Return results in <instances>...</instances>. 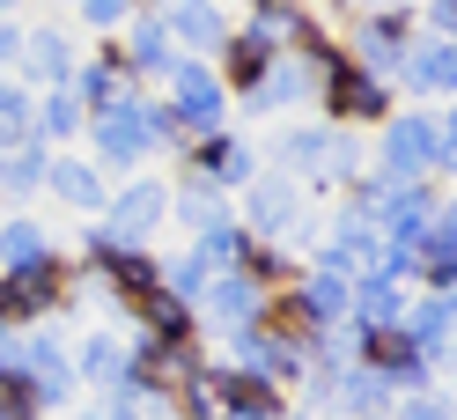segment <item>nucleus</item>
<instances>
[{
    "label": "nucleus",
    "mask_w": 457,
    "mask_h": 420,
    "mask_svg": "<svg viewBox=\"0 0 457 420\" xmlns=\"http://www.w3.org/2000/svg\"><path fill=\"white\" fill-rule=\"evenodd\" d=\"M162 133V111H140V103H119V111H104V155H140L148 140Z\"/></svg>",
    "instance_id": "nucleus-1"
},
{
    "label": "nucleus",
    "mask_w": 457,
    "mask_h": 420,
    "mask_svg": "<svg viewBox=\"0 0 457 420\" xmlns=\"http://www.w3.org/2000/svg\"><path fill=\"white\" fill-rule=\"evenodd\" d=\"M436 155H443V133H436V126L406 119V126L391 133V170H406V177H413V170H428Z\"/></svg>",
    "instance_id": "nucleus-2"
},
{
    "label": "nucleus",
    "mask_w": 457,
    "mask_h": 420,
    "mask_svg": "<svg viewBox=\"0 0 457 420\" xmlns=\"http://www.w3.org/2000/svg\"><path fill=\"white\" fill-rule=\"evenodd\" d=\"M178 96H185V119H192V126H214V119H221V96H214L207 74H178Z\"/></svg>",
    "instance_id": "nucleus-3"
},
{
    "label": "nucleus",
    "mask_w": 457,
    "mask_h": 420,
    "mask_svg": "<svg viewBox=\"0 0 457 420\" xmlns=\"http://www.w3.org/2000/svg\"><path fill=\"white\" fill-rule=\"evenodd\" d=\"M443 332H450V302H428L420 325H413V347L420 354H443Z\"/></svg>",
    "instance_id": "nucleus-4"
},
{
    "label": "nucleus",
    "mask_w": 457,
    "mask_h": 420,
    "mask_svg": "<svg viewBox=\"0 0 457 420\" xmlns=\"http://www.w3.org/2000/svg\"><path fill=\"white\" fill-rule=\"evenodd\" d=\"M155 207H162L155 192H126V200H119V214H111V221H119V236H133L140 221H155Z\"/></svg>",
    "instance_id": "nucleus-5"
},
{
    "label": "nucleus",
    "mask_w": 457,
    "mask_h": 420,
    "mask_svg": "<svg viewBox=\"0 0 457 420\" xmlns=\"http://www.w3.org/2000/svg\"><path fill=\"white\" fill-rule=\"evenodd\" d=\"M170 15H178V30H185V37H199V45H214V15L199 8V0H178V8H170Z\"/></svg>",
    "instance_id": "nucleus-6"
},
{
    "label": "nucleus",
    "mask_w": 457,
    "mask_h": 420,
    "mask_svg": "<svg viewBox=\"0 0 457 420\" xmlns=\"http://www.w3.org/2000/svg\"><path fill=\"white\" fill-rule=\"evenodd\" d=\"M450 74H457V60H450L443 45H436V52H420V60H413V81H428V89H443Z\"/></svg>",
    "instance_id": "nucleus-7"
},
{
    "label": "nucleus",
    "mask_w": 457,
    "mask_h": 420,
    "mask_svg": "<svg viewBox=\"0 0 457 420\" xmlns=\"http://www.w3.org/2000/svg\"><path fill=\"white\" fill-rule=\"evenodd\" d=\"M22 126H30V119H22V96L0 89V140H22Z\"/></svg>",
    "instance_id": "nucleus-8"
},
{
    "label": "nucleus",
    "mask_w": 457,
    "mask_h": 420,
    "mask_svg": "<svg viewBox=\"0 0 457 420\" xmlns=\"http://www.w3.org/2000/svg\"><path fill=\"white\" fill-rule=\"evenodd\" d=\"M332 259H339V266H377V236H347Z\"/></svg>",
    "instance_id": "nucleus-9"
},
{
    "label": "nucleus",
    "mask_w": 457,
    "mask_h": 420,
    "mask_svg": "<svg viewBox=\"0 0 457 420\" xmlns=\"http://www.w3.org/2000/svg\"><path fill=\"white\" fill-rule=\"evenodd\" d=\"M214 310L244 317V310H251V288H244V280H221V288H214Z\"/></svg>",
    "instance_id": "nucleus-10"
},
{
    "label": "nucleus",
    "mask_w": 457,
    "mask_h": 420,
    "mask_svg": "<svg viewBox=\"0 0 457 420\" xmlns=\"http://www.w3.org/2000/svg\"><path fill=\"white\" fill-rule=\"evenodd\" d=\"M60 192H67V200H96V177L74 170V162H60Z\"/></svg>",
    "instance_id": "nucleus-11"
},
{
    "label": "nucleus",
    "mask_w": 457,
    "mask_h": 420,
    "mask_svg": "<svg viewBox=\"0 0 457 420\" xmlns=\"http://www.w3.org/2000/svg\"><path fill=\"white\" fill-rule=\"evenodd\" d=\"M420 221H428V207H420V200H413V192H406V200H398V207H391V229H398V236H413V229H420Z\"/></svg>",
    "instance_id": "nucleus-12"
},
{
    "label": "nucleus",
    "mask_w": 457,
    "mask_h": 420,
    "mask_svg": "<svg viewBox=\"0 0 457 420\" xmlns=\"http://www.w3.org/2000/svg\"><path fill=\"white\" fill-rule=\"evenodd\" d=\"M8 259H15V266H37V259H45V243H37L30 229H8Z\"/></svg>",
    "instance_id": "nucleus-13"
},
{
    "label": "nucleus",
    "mask_w": 457,
    "mask_h": 420,
    "mask_svg": "<svg viewBox=\"0 0 457 420\" xmlns=\"http://www.w3.org/2000/svg\"><path fill=\"white\" fill-rule=\"evenodd\" d=\"M30 67H37V74H60V67H67V52H60V37H37V52H30Z\"/></svg>",
    "instance_id": "nucleus-14"
},
{
    "label": "nucleus",
    "mask_w": 457,
    "mask_h": 420,
    "mask_svg": "<svg viewBox=\"0 0 457 420\" xmlns=\"http://www.w3.org/2000/svg\"><path fill=\"white\" fill-rule=\"evenodd\" d=\"M339 96H347L354 111H377V89H369V81H361V74H347V81H339Z\"/></svg>",
    "instance_id": "nucleus-15"
},
{
    "label": "nucleus",
    "mask_w": 457,
    "mask_h": 420,
    "mask_svg": "<svg viewBox=\"0 0 457 420\" xmlns=\"http://www.w3.org/2000/svg\"><path fill=\"white\" fill-rule=\"evenodd\" d=\"M207 170H214V177H244V148H214Z\"/></svg>",
    "instance_id": "nucleus-16"
},
{
    "label": "nucleus",
    "mask_w": 457,
    "mask_h": 420,
    "mask_svg": "<svg viewBox=\"0 0 457 420\" xmlns=\"http://www.w3.org/2000/svg\"><path fill=\"white\" fill-rule=\"evenodd\" d=\"M310 302H318V310H339V302H347V280H318V295H310Z\"/></svg>",
    "instance_id": "nucleus-17"
},
{
    "label": "nucleus",
    "mask_w": 457,
    "mask_h": 420,
    "mask_svg": "<svg viewBox=\"0 0 457 420\" xmlns=\"http://www.w3.org/2000/svg\"><path fill=\"white\" fill-rule=\"evenodd\" d=\"M391 45H398V30H391V22H377V30H369V60H391Z\"/></svg>",
    "instance_id": "nucleus-18"
},
{
    "label": "nucleus",
    "mask_w": 457,
    "mask_h": 420,
    "mask_svg": "<svg viewBox=\"0 0 457 420\" xmlns=\"http://www.w3.org/2000/svg\"><path fill=\"white\" fill-rule=\"evenodd\" d=\"M259 60H266V45H259V37L237 45V74H259Z\"/></svg>",
    "instance_id": "nucleus-19"
},
{
    "label": "nucleus",
    "mask_w": 457,
    "mask_h": 420,
    "mask_svg": "<svg viewBox=\"0 0 457 420\" xmlns=\"http://www.w3.org/2000/svg\"><path fill=\"white\" fill-rule=\"evenodd\" d=\"M30 177H37V162H8V170H0V185H8V192H22Z\"/></svg>",
    "instance_id": "nucleus-20"
},
{
    "label": "nucleus",
    "mask_w": 457,
    "mask_h": 420,
    "mask_svg": "<svg viewBox=\"0 0 457 420\" xmlns=\"http://www.w3.org/2000/svg\"><path fill=\"white\" fill-rule=\"evenodd\" d=\"M89 15H96V22H111V15H119V0H89Z\"/></svg>",
    "instance_id": "nucleus-21"
},
{
    "label": "nucleus",
    "mask_w": 457,
    "mask_h": 420,
    "mask_svg": "<svg viewBox=\"0 0 457 420\" xmlns=\"http://www.w3.org/2000/svg\"><path fill=\"white\" fill-rule=\"evenodd\" d=\"M406 420H443V413H436V406H413V413H406Z\"/></svg>",
    "instance_id": "nucleus-22"
},
{
    "label": "nucleus",
    "mask_w": 457,
    "mask_h": 420,
    "mask_svg": "<svg viewBox=\"0 0 457 420\" xmlns=\"http://www.w3.org/2000/svg\"><path fill=\"white\" fill-rule=\"evenodd\" d=\"M0 52H8V30H0Z\"/></svg>",
    "instance_id": "nucleus-23"
}]
</instances>
